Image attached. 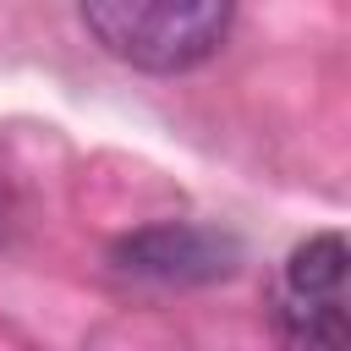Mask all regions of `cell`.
<instances>
[{
    "mask_svg": "<svg viewBox=\"0 0 351 351\" xmlns=\"http://www.w3.org/2000/svg\"><path fill=\"white\" fill-rule=\"evenodd\" d=\"M88 33L104 55L137 71H192L203 66L236 16V0H77Z\"/></svg>",
    "mask_w": 351,
    "mask_h": 351,
    "instance_id": "cell-1",
    "label": "cell"
},
{
    "mask_svg": "<svg viewBox=\"0 0 351 351\" xmlns=\"http://www.w3.org/2000/svg\"><path fill=\"white\" fill-rule=\"evenodd\" d=\"M346 274H351V252L340 230L307 236L280 274L274 291V324L285 340L296 346H346L351 324H346Z\"/></svg>",
    "mask_w": 351,
    "mask_h": 351,
    "instance_id": "cell-2",
    "label": "cell"
},
{
    "mask_svg": "<svg viewBox=\"0 0 351 351\" xmlns=\"http://www.w3.org/2000/svg\"><path fill=\"white\" fill-rule=\"evenodd\" d=\"M115 263L126 274L159 285H214L241 269V241L214 225H148L115 241Z\"/></svg>",
    "mask_w": 351,
    "mask_h": 351,
    "instance_id": "cell-3",
    "label": "cell"
}]
</instances>
